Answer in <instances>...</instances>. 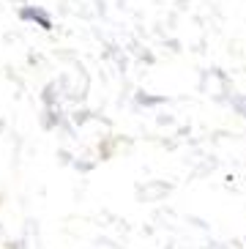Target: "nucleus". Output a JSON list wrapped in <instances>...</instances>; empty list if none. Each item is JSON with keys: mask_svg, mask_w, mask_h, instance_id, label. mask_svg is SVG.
Masks as SVG:
<instances>
[{"mask_svg": "<svg viewBox=\"0 0 246 249\" xmlns=\"http://www.w3.org/2000/svg\"><path fill=\"white\" fill-rule=\"evenodd\" d=\"M19 17H22V19H30V22H38V25H41L44 30H52V19H50V17H47V14H44L41 8L25 6V8H22V11H19Z\"/></svg>", "mask_w": 246, "mask_h": 249, "instance_id": "obj_1", "label": "nucleus"}, {"mask_svg": "<svg viewBox=\"0 0 246 249\" xmlns=\"http://www.w3.org/2000/svg\"><path fill=\"white\" fill-rule=\"evenodd\" d=\"M232 104H235V110H238L241 115H246V99H232Z\"/></svg>", "mask_w": 246, "mask_h": 249, "instance_id": "obj_2", "label": "nucleus"}]
</instances>
